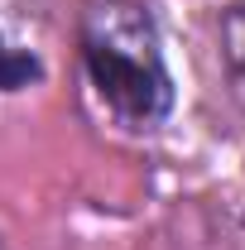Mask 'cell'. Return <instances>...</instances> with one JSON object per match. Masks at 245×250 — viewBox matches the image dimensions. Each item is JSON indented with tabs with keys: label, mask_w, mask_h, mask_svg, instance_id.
I'll list each match as a JSON object with an SVG mask.
<instances>
[{
	"label": "cell",
	"mask_w": 245,
	"mask_h": 250,
	"mask_svg": "<svg viewBox=\"0 0 245 250\" xmlns=\"http://www.w3.org/2000/svg\"><path fill=\"white\" fill-rule=\"evenodd\" d=\"M221 62H226L231 92L241 96V106H245V5H231L221 15Z\"/></svg>",
	"instance_id": "2"
},
{
	"label": "cell",
	"mask_w": 245,
	"mask_h": 250,
	"mask_svg": "<svg viewBox=\"0 0 245 250\" xmlns=\"http://www.w3.org/2000/svg\"><path fill=\"white\" fill-rule=\"evenodd\" d=\"M0 250H5V246H0Z\"/></svg>",
	"instance_id": "3"
},
{
	"label": "cell",
	"mask_w": 245,
	"mask_h": 250,
	"mask_svg": "<svg viewBox=\"0 0 245 250\" xmlns=\"http://www.w3.org/2000/svg\"><path fill=\"white\" fill-rule=\"evenodd\" d=\"M77 34H82L87 87L116 125L154 130L173 111L163 39L144 0H87Z\"/></svg>",
	"instance_id": "1"
}]
</instances>
